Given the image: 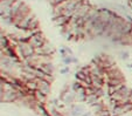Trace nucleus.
<instances>
[{
    "label": "nucleus",
    "mask_w": 132,
    "mask_h": 116,
    "mask_svg": "<svg viewBox=\"0 0 132 116\" xmlns=\"http://www.w3.org/2000/svg\"><path fill=\"white\" fill-rule=\"evenodd\" d=\"M15 53H16V56H19L22 61H25L29 56L34 55L35 49L33 46L28 43V41H20L15 46Z\"/></svg>",
    "instance_id": "obj_1"
},
{
    "label": "nucleus",
    "mask_w": 132,
    "mask_h": 116,
    "mask_svg": "<svg viewBox=\"0 0 132 116\" xmlns=\"http://www.w3.org/2000/svg\"><path fill=\"white\" fill-rule=\"evenodd\" d=\"M27 41L30 46L34 47V49L35 48H39V47H42L46 43V39H45V36H43V34L41 33V30L35 33V34H33V35H30Z\"/></svg>",
    "instance_id": "obj_2"
},
{
    "label": "nucleus",
    "mask_w": 132,
    "mask_h": 116,
    "mask_svg": "<svg viewBox=\"0 0 132 116\" xmlns=\"http://www.w3.org/2000/svg\"><path fill=\"white\" fill-rule=\"evenodd\" d=\"M36 83H37V90H40L41 93H43L46 96L49 94L50 91V82L43 79H36Z\"/></svg>",
    "instance_id": "obj_3"
},
{
    "label": "nucleus",
    "mask_w": 132,
    "mask_h": 116,
    "mask_svg": "<svg viewBox=\"0 0 132 116\" xmlns=\"http://www.w3.org/2000/svg\"><path fill=\"white\" fill-rule=\"evenodd\" d=\"M53 20H54L55 25H57L60 26V27H63V26H65L68 22H69L70 18H68L67 15H56V17H53Z\"/></svg>",
    "instance_id": "obj_4"
},
{
    "label": "nucleus",
    "mask_w": 132,
    "mask_h": 116,
    "mask_svg": "<svg viewBox=\"0 0 132 116\" xmlns=\"http://www.w3.org/2000/svg\"><path fill=\"white\" fill-rule=\"evenodd\" d=\"M37 69H40L41 72H43L45 74H48V75H53V72H54V67H53L52 62H45L41 63L36 67Z\"/></svg>",
    "instance_id": "obj_5"
},
{
    "label": "nucleus",
    "mask_w": 132,
    "mask_h": 116,
    "mask_svg": "<svg viewBox=\"0 0 132 116\" xmlns=\"http://www.w3.org/2000/svg\"><path fill=\"white\" fill-rule=\"evenodd\" d=\"M100 98H101V97H98L96 94H91V95H88V96H87V98H85V102H84V103H87L88 106L92 107L94 104H96L98 101H100Z\"/></svg>",
    "instance_id": "obj_6"
},
{
    "label": "nucleus",
    "mask_w": 132,
    "mask_h": 116,
    "mask_svg": "<svg viewBox=\"0 0 132 116\" xmlns=\"http://www.w3.org/2000/svg\"><path fill=\"white\" fill-rule=\"evenodd\" d=\"M34 96H35V100H36L39 103H43L46 100V95L43 93H41L40 90H35L34 91Z\"/></svg>",
    "instance_id": "obj_7"
},
{
    "label": "nucleus",
    "mask_w": 132,
    "mask_h": 116,
    "mask_svg": "<svg viewBox=\"0 0 132 116\" xmlns=\"http://www.w3.org/2000/svg\"><path fill=\"white\" fill-rule=\"evenodd\" d=\"M119 55H120V59H122V60H124V61L129 60V58H130V53H129L127 51H122V52H119Z\"/></svg>",
    "instance_id": "obj_8"
},
{
    "label": "nucleus",
    "mask_w": 132,
    "mask_h": 116,
    "mask_svg": "<svg viewBox=\"0 0 132 116\" xmlns=\"http://www.w3.org/2000/svg\"><path fill=\"white\" fill-rule=\"evenodd\" d=\"M64 0H49V3H50V5L54 7V6H56V5H59V4H61V3H63Z\"/></svg>",
    "instance_id": "obj_9"
},
{
    "label": "nucleus",
    "mask_w": 132,
    "mask_h": 116,
    "mask_svg": "<svg viewBox=\"0 0 132 116\" xmlns=\"http://www.w3.org/2000/svg\"><path fill=\"white\" fill-rule=\"evenodd\" d=\"M82 116H95V114L91 113V111H87V110H85L84 113L82 114Z\"/></svg>",
    "instance_id": "obj_10"
},
{
    "label": "nucleus",
    "mask_w": 132,
    "mask_h": 116,
    "mask_svg": "<svg viewBox=\"0 0 132 116\" xmlns=\"http://www.w3.org/2000/svg\"><path fill=\"white\" fill-rule=\"evenodd\" d=\"M61 73L62 74H67V73H69V68H68V66H65L63 69H61Z\"/></svg>",
    "instance_id": "obj_11"
},
{
    "label": "nucleus",
    "mask_w": 132,
    "mask_h": 116,
    "mask_svg": "<svg viewBox=\"0 0 132 116\" xmlns=\"http://www.w3.org/2000/svg\"><path fill=\"white\" fill-rule=\"evenodd\" d=\"M127 6H129V8L132 11V0H127Z\"/></svg>",
    "instance_id": "obj_12"
},
{
    "label": "nucleus",
    "mask_w": 132,
    "mask_h": 116,
    "mask_svg": "<svg viewBox=\"0 0 132 116\" xmlns=\"http://www.w3.org/2000/svg\"><path fill=\"white\" fill-rule=\"evenodd\" d=\"M65 1H72V0H65Z\"/></svg>",
    "instance_id": "obj_13"
},
{
    "label": "nucleus",
    "mask_w": 132,
    "mask_h": 116,
    "mask_svg": "<svg viewBox=\"0 0 132 116\" xmlns=\"http://www.w3.org/2000/svg\"><path fill=\"white\" fill-rule=\"evenodd\" d=\"M131 114H132V113H131Z\"/></svg>",
    "instance_id": "obj_14"
}]
</instances>
